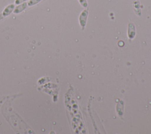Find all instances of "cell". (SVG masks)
I'll use <instances>...</instances> for the list:
<instances>
[{"label":"cell","instance_id":"obj_5","mask_svg":"<svg viewBox=\"0 0 151 134\" xmlns=\"http://www.w3.org/2000/svg\"><path fill=\"white\" fill-rule=\"evenodd\" d=\"M79 1L80 2V3L82 4L83 6H87L86 0H79Z\"/></svg>","mask_w":151,"mask_h":134},{"label":"cell","instance_id":"obj_4","mask_svg":"<svg viewBox=\"0 0 151 134\" xmlns=\"http://www.w3.org/2000/svg\"><path fill=\"white\" fill-rule=\"evenodd\" d=\"M41 1V0H30L29 1V2L28 3V4L29 6H31V5H35L37 3H38Z\"/></svg>","mask_w":151,"mask_h":134},{"label":"cell","instance_id":"obj_3","mask_svg":"<svg viewBox=\"0 0 151 134\" xmlns=\"http://www.w3.org/2000/svg\"><path fill=\"white\" fill-rule=\"evenodd\" d=\"M26 8V4L24 3L20 5H19L18 6H17L16 8V9L14 11L15 13H19L20 12H21L22 10H24L25 8Z\"/></svg>","mask_w":151,"mask_h":134},{"label":"cell","instance_id":"obj_1","mask_svg":"<svg viewBox=\"0 0 151 134\" xmlns=\"http://www.w3.org/2000/svg\"><path fill=\"white\" fill-rule=\"evenodd\" d=\"M14 5H12V4L9 5V6H8L5 9V10L4 11V12H3V15H4V16H6V15H9V14L12 12V9H14Z\"/></svg>","mask_w":151,"mask_h":134},{"label":"cell","instance_id":"obj_2","mask_svg":"<svg viewBox=\"0 0 151 134\" xmlns=\"http://www.w3.org/2000/svg\"><path fill=\"white\" fill-rule=\"evenodd\" d=\"M87 11H84L82 13H81V15H80V23L81 24V25L84 26L85 25V24L84 23V19L85 21H86V17H87Z\"/></svg>","mask_w":151,"mask_h":134},{"label":"cell","instance_id":"obj_6","mask_svg":"<svg viewBox=\"0 0 151 134\" xmlns=\"http://www.w3.org/2000/svg\"><path fill=\"white\" fill-rule=\"evenodd\" d=\"M27 0H16L15 1V4H21L22 2H24V1H25Z\"/></svg>","mask_w":151,"mask_h":134}]
</instances>
